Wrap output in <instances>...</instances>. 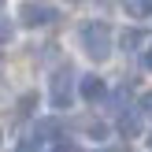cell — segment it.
<instances>
[{
    "instance_id": "obj_1",
    "label": "cell",
    "mask_w": 152,
    "mask_h": 152,
    "mask_svg": "<svg viewBox=\"0 0 152 152\" xmlns=\"http://www.w3.org/2000/svg\"><path fill=\"white\" fill-rule=\"evenodd\" d=\"M78 37H82V48H86L89 59H96V63H100V59L111 56V26H108V22H100V19L86 22Z\"/></svg>"
},
{
    "instance_id": "obj_2",
    "label": "cell",
    "mask_w": 152,
    "mask_h": 152,
    "mask_svg": "<svg viewBox=\"0 0 152 152\" xmlns=\"http://www.w3.org/2000/svg\"><path fill=\"white\" fill-rule=\"evenodd\" d=\"M71 93H74V67H59L56 74H52V86H48V100L52 108H67L71 104Z\"/></svg>"
},
{
    "instance_id": "obj_3",
    "label": "cell",
    "mask_w": 152,
    "mask_h": 152,
    "mask_svg": "<svg viewBox=\"0 0 152 152\" xmlns=\"http://www.w3.org/2000/svg\"><path fill=\"white\" fill-rule=\"evenodd\" d=\"M19 15H22V22H26V26H45V22H56L59 19V11L52 4H22L19 7Z\"/></svg>"
},
{
    "instance_id": "obj_4",
    "label": "cell",
    "mask_w": 152,
    "mask_h": 152,
    "mask_svg": "<svg viewBox=\"0 0 152 152\" xmlns=\"http://www.w3.org/2000/svg\"><path fill=\"white\" fill-rule=\"evenodd\" d=\"M78 93H82V100L86 104H96V100H104V78H96V74H86V78L78 82Z\"/></svg>"
},
{
    "instance_id": "obj_5",
    "label": "cell",
    "mask_w": 152,
    "mask_h": 152,
    "mask_svg": "<svg viewBox=\"0 0 152 152\" xmlns=\"http://www.w3.org/2000/svg\"><path fill=\"white\" fill-rule=\"evenodd\" d=\"M119 134H123V137H137L141 134V119L134 115V111H123V115H119Z\"/></svg>"
},
{
    "instance_id": "obj_6",
    "label": "cell",
    "mask_w": 152,
    "mask_h": 152,
    "mask_svg": "<svg viewBox=\"0 0 152 152\" xmlns=\"http://www.w3.org/2000/svg\"><path fill=\"white\" fill-rule=\"evenodd\" d=\"M119 45H123V48H141V45H145V30H134V26H126L123 34H119Z\"/></svg>"
},
{
    "instance_id": "obj_7",
    "label": "cell",
    "mask_w": 152,
    "mask_h": 152,
    "mask_svg": "<svg viewBox=\"0 0 152 152\" xmlns=\"http://www.w3.org/2000/svg\"><path fill=\"white\" fill-rule=\"evenodd\" d=\"M56 134H59V123H56V119H45V123H37V130H34V141H45V137H56Z\"/></svg>"
},
{
    "instance_id": "obj_8",
    "label": "cell",
    "mask_w": 152,
    "mask_h": 152,
    "mask_svg": "<svg viewBox=\"0 0 152 152\" xmlns=\"http://www.w3.org/2000/svg\"><path fill=\"white\" fill-rule=\"evenodd\" d=\"M11 34H15V26L4 19V15H0V45H7V41H11Z\"/></svg>"
},
{
    "instance_id": "obj_9",
    "label": "cell",
    "mask_w": 152,
    "mask_h": 152,
    "mask_svg": "<svg viewBox=\"0 0 152 152\" xmlns=\"http://www.w3.org/2000/svg\"><path fill=\"white\" fill-rule=\"evenodd\" d=\"M130 15H152V4H126Z\"/></svg>"
},
{
    "instance_id": "obj_10",
    "label": "cell",
    "mask_w": 152,
    "mask_h": 152,
    "mask_svg": "<svg viewBox=\"0 0 152 152\" xmlns=\"http://www.w3.org/2000/svg\"><path fill=\"white\" fill-rule=\"evenodd\" d=\"M141 111L152 119V93H145V96H141Z\"/></svg>"
},
{
    "instance_id": "obj_11",
    "label": "cell",
    "mask_w": 152,
    "mask_h": 152,
    "mask_svg": "<svg viewBox=\"0 0 152 152\" xmlns=\"http://www.w3.org/2000/svg\"><path fill=\"white\" fill-rule=\"evenodd\" d=\"M15 152H37V141H26V145H19Z\"/></svg>"
},
{
    "instance_id": "obj_12",
    "label": "cell",
    "mask_w": 152,
    "mask_h": 152,
    "mask_svg": "<svg viewBox=\"0 0 152 152\" xmlns=\"http://www.w3.org/2000/svg\"><path fill=\"white\" fill-rule=\"evenodd\" d=\"M145 67H148V71H152V48L145 52Z\"/></svg>"
},
{
    "instance_id": "obj_13",
    "label": "cell",
    "mask_w": 152,
    "mask_h": 152,
    "mask_svg": "<svg viewBox=\"0 0 152 152\" xmlns=\"http://www.w3.org/2000/svg\"><path fill=\"white\" fill-rule=\"evenodd\" d=\"M52 152H74L71 145H56V148H52Z\"/></svg>"
},
{
    "instance_id": "obj_14",
    "label": "cell",
    "mask_w": 152,
    "mask_h": 152,
    "mask_svg": "<svg viewBox=\"0 0 152 152\" xmlns=\"http://www.w3.org/2000/svg\"><path fill=\"white\" fill-rule=\"evenodd\" d=\"M111 152H126V148H111Z\"/></svg>"
}]
</instances>
